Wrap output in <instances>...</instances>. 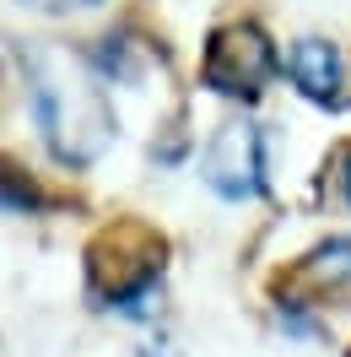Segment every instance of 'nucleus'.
Masks as SVG:
<instances>
[{"mask_svg": "<svg viewBox=\"0 0 351 357\" xmlns=\"http://www.w3.org/2000/svg\"><path fill=\"white\" fill-rule=\"evenodd\" d=\"M22 6L44 11V17H65V11H87V6H98V0H22Z\"/></svg>", "mask_w": 351, "mask_h": 357, "instance_id": "8", "label": "nucleus"}, {"mask_svg": "<svg viewBox=\"0 0 351 357\" xmlns=\"http://www.w3.org/2000/svg\"><path fill=\"white\" fill-rule=\"evenodd\" d=\"M335 178H341V201H351V146L335 157Z\"/></svg>", "mask_w": 351, "mask_h": 357, "instance_id": "9", "label": "nucleus"}, {"mask_svg": "<svg viewBox=\"0 0 351 357\" xmlns=\"http://www.w3.org/2000/svg\"><path fill=\"white\" fill-rule=\"evenodd\" d=\"M0 206H11V211H38L44 195H38L33 178H22L17 168H0Z\"/></svg>", "mask_w": 351, "mask_h": 357, "instance_id": "7", "label": "nucleus"}, {"mask_svg": "<svg viewBox=\"0 0 351 357\" xmlns=\"http://www.w3.org/2000/svg\"><path fill=\"white\" fill-rule=\"evenodd\" d=\"M162 266H168V238L135 217L109 222L87 244V287L98 303H114V309H130L135 298H146Z\"/></svg>", "mask_w": 351, "mask_h": 357, "instance_id": "2", "label": "nucleus"}, {"mask_svg": "<svg viewBox=\"0 0 351 357\" xmlns=\"http://www.w3.org/2000/svg\"><path fill=\"white\" fill-rule=\"evenodd\" d=\"M27 82H33V114L44 130L49 152L81 168L114 146V109L98 92L87 60L65 44H38L27 49Z\"/></svg>", "mask_w": 351, "mask_h": 357, "instance_id": "1", "label": "nucleus"}, {"mask_svg": "<svg viewBox=\"0 0 351 357\" xmlns=\"http://www.w3.org/2000/svg\"><path fill=\"white\" fill-rule=\"evenodd\" d=\"M276 76V49L260 22H227L211 33L205 44V87L233 98V103H254Z\"/></svg>", "mask_w": 351, "mask_h": 357, "instance_id": "3", "label": "nucleus"}, {"mask_svg": "<svg viewBox=\"0 0 351 357\" xmlns=\"http://www.w3.org/2000/svg\"><path fill=\"white\" fill-rule=\"evenodd\" d=\"M286 70L308 103H335L341 98V82H346V66H341V49L329 38H297L292 54H286Z\"/></svg>", "mask_w": 351, "mask_h": 357, "instance_id": "5", "label": "nucleus"}, {"mask_svg": "<svg viewBox=\"0 0 351 357\" xmlns=\"http://www.w3.org/2000/svg\"><path fill=\"white\" fill-rule=\"evenodd\" d=\"M303 287L308 292H351V238H329L303 260Z\"/></svg>", "mask_w": 351, "mask_h": 357, "instance_id": "6", "label": "nucleus"}, {"mask_svg": "<svg viewBox=\"0 0 351 357\" xmlns=\"http://www.w3.org/2000/svg\"><path fill=\"white\" fill-rule=\"evenodd\" d=\"M205 184L221 201H249L265 190V135L249 119H233L205 146Z\"/></svg>", "mask_w": 351, "mask_h": 357, "instance_id": "4", "label": "nucleus"}]
</instances>
